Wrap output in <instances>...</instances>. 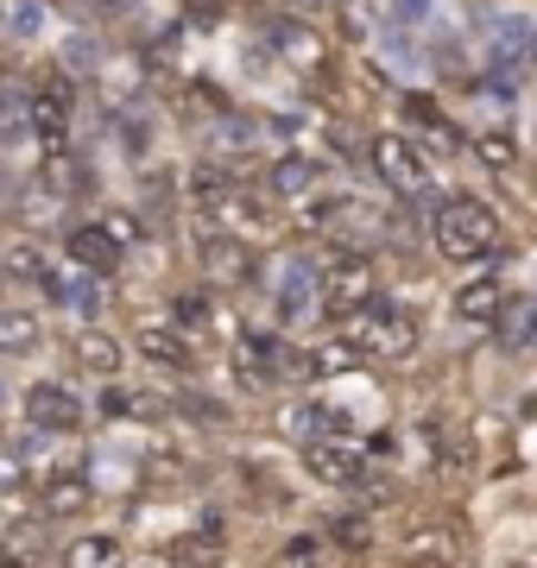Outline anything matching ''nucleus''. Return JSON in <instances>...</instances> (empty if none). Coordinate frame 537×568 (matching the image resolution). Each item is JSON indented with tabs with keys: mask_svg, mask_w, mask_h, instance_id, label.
I'll list each match as a JSON object with an SVG mask.
<instances>
[{
	"mask_svg": "<svg viewBox=\"0 0 537 568\" xmlns=\"http://www.w3.org/2000/svg\"><path fill=\"white\" fill-rule=\"evenodd\" d=\"M291 347L272 335V328H241L234 347H227V373H234V386L241 392H272L278 379L291 373Z\"/></svg>",
	"mask_w": 537,
	"mask_h": 568,
	"instance_id": "39448f33",
	"label": "nucleus"
},
{
	"mask_svg": "<svg viewBox=\"0 0 537 568\" xmlns=\"http://www.w3.org/2000/svg\"><path fill=\"white\" fill-rule=\"evenodd\" d=\"M178 568H222V556H227V518L222 511H203L196 525L178 537Z\"/></svg>",
	"mask_w": 537,
	"mask_h": 568,
	"instance_id": "4468645a",
	"label": "nucleus"
},
{
	"mask_svg": "<svg viewBox=\"0 0 537 568\" xmlns=\"http://www.w3.org/2000/svg\"><path fill=\"white\" fill-rule=\"evenodd\" d=\"M39 316H32V310H7L0 304V354H32V347H39Z\"/></svg>",
	"mask_w": 537,
	"mask_h": 568,
	"instance_id": "a878e982",
	"label": "nucleus"
},
{
	"mask_svg": "<svg viewBox=\"0 0 537 568\" xmlns=\"http://www.w3.org/2000/svg\"><path fill=\"white\" fill-rule=\"evenodd\" d=\"M475 159L494 164V171H518V145L506 140V133H480V140H475Z\"/></svg>",
	"mask_w": 537,
	"mask_h": 568,
	"instance_id": "7c9ffc66",
	"label": "nucleus"
},
{
	"mask_svg": "<svg viewBox=\"0 0 537 568\" xmlns=\"http://www.w3.org/2000/svg\"><path fill=\"white\" fill-rule=\"evenodd\" d=\"M7 32H13V39H39L44 32V7L39 0H7Z\"/></svg>",
	"mask_w": 537,
	"mask_h": 568,
	"instance_id": "c85d7f7f",
	"label": "nucleus"
},
{
	"mask_svg": "<svg viewBox=\"0 0 537 568\" xmlns=\"http://www.w3.org/2000/svg\"><path fill=\"white\" fill-rule=\"evenodd\" d=\"M335 26H342V39L348 44H361L373 32V7L367 0H342V7H335Z\"/></svg>",
	"mask_w": 537,
	"mask_h": 568,
	"instance_id": "2f4dec72",
	"label": "nucleus"
},
{
	"mask_svg": "<svg viewBox=\"0 0 537 568\" xmlns=\"http://www.w3.org/2000/svg\"><path fill=\"white\" fill-rule=\"evenodd\" d=\"M70 354H77V366H89V373H114V366H121V342H114V335H102V328H83V335H77V342H70Z\"/></svg>",
	"mask_w": 537,
	"mask_h": 568,
	"instance_id": "5701e85b",
	"label": "nucleus"
},
{
	"mask_svg": "<svg viewBox=\"0 0 537 568\" xmlns=\"http://www.w3.org/2000/svg\"><path fill=\"white\" fill-rule=\"evenodd\" d=\"M7 272H13L20 284H39V291H51V278H58L51 260H44V246H32V241H20L13 253H7Z\"/></svg>",
	"mask_w": 537,
	"mask_h": 568,
	"instance_id": "bb28decb",
	"label": "nucleus"
},
{
	"mask_svg": "<svg viewBox=\"0 0 537 568\" xmlns=\"http://www.w3.org/2000/svg\"><path fill=\"white\" fill-rule=\"evenodd\" d=\"M70 126H77V82L58 70L26 82V140L51 152V145H70Z\"/></svg>",
	"mask_w": 537,
	"mask_h": 568,
	"instance_id": "7ed1b4c3",
	"label": "nucleus"
},
{
	"mask_svg": "<svg viewBox=\"0 0 537 568\" xmlns=\"http://www.w3.org/2000/svg\"><path fill=\"white\" fill-rule=\"evenodd\" d=\"M297 7H316V0H297Z\"/></svg>",
	"mask_w": 537,
	"mask_h": 568,
	"instance_id": "72a5a7b5",
	"label": "nucleus"
},
{
	"mask_svg": "<svg viewBox=\"0 0 537 568\" xmlns=\"http://www.w3.org/2000/svg\"><path fill=\"white\" fill-rule=\"evenodd\" d=\"M525 58H531V13L525 7L487 13V63H499L506 77H525Z\"/></svg>",
	"mask_w": 537,
	"mask_h": 568,
	"instance_id": "9d476101",
	"label": "nucleus"
},
{
	"mask_svg": "<svg viewBox=\"0 0 537 568\" xmlns=\"http://www.w3.org/2000/svg\"><path fill=\"white\" fill-rule=\"evenodd\" d=\"M20 410H26V424H32V436H70V429H83V398L70 386H58V379L26 386Z\"/></svg>",
	"mask_w": 537,
	"mask_h": 568,
	"instance_id": "6e6552de",
	"label": "nucleus"
},
{
	"mask_svg": "<svg viewBox=\"0 0 537 568\" xmlns=\"http://www.w3.org/2000/svg\"><path fill=\"white\" fill-rule=\"evenodd\" d=\"M354 366H361V354H354L348 342H323L297 361V373H304V379H335V373H354Z\"/></svg>",
	"mask_w": 537,
	"mask_h": 568,
	"instance_id": "b1692460",
	"label": "nucleus"
},
{
	"mask_svg": "<svg viewBox=\"0 0 537 568\" xmlns=\"http://www.w3.org/2000/svg\"><path fill=\"white\" fill-rule=\"evenodd\" d=\"M0 568H39V537L26 525H13L0 537Z\"/></svg>",
	"mask_w": 537,
	"mask_h": 568,
	"instance_id": "cd10ccee",
	"label": "nucleus"
},
{
	"mask_svg": "<svg viewBox=\"0 0 537 568\" xmlns=\"http://www.w3.org/2000/svg\"><path fill=\"white\" fill-rule=\"evenodd\" d=\"M373 297H379L373 291V260L361 246H335V260L316 265V304H323V316L348 323L354 310H367Z\"/></svg>",
	"mask_w": 537,
	"mask_h": 568,
	"instance_id": "20e7f679",
	"label": "nucleus"
},
{
	"mask_svg": "<svg viewBox=\"0 0 537 568\" xmlns=\"http://www.w3.org/2000/svg\"><path fill=\"white\" fill-rule=\"evenodd\" d=\"M506 297H513V284L487 265V272H475L468 284H455V316H462V323H499Z\"/></svg>",
	"mask_w": 537,
	"mask_h": 568,
	"instance_id": "2eb2a0df",
	"label": "nucleus"
},
{
	"mask_svg": "<svg viewBox=\"0 0 537 568\" xmlns=\"http://www.w3.org/2000/svg\"><path fill=\"white\" fill-rule=\"evenodd\" d=\"M424 448H430V462H455L449 424H436V417H424Z\"/></svg>",
	"mask_w": 537,
	"mask_h": 568,
	"instance_id": "473e14b6",
	"label": "nucleus"
},
{
	"mask_svg": "<svg viewBox=\"0 0 537 568\" xmlns=\"http://www.w3.org/2000/svg\"><path fill=\"white\" fill-rule=\"evenodd\" d=\"M316 190H330V183H323V164H316L311 152H285V159H272L266 196H272L278 209H285V203H304V196H316Z\"/></svg>",
	"mask_w": 537,
	"mask_h": 568,
	"instance_id": "f8f14e48",
	"label": "nucleus"
},
{
	"mask_svg": "<svg viewBox=\"0 0 537 568\" xmlns=\"http://www.w3.org/2000/svg\"><path fill=\"white\" fill-rule=\"evenodd\" d=\"M209 323H215V297H209V291H178V297H171V328H178V335L196 342V335H209Z\"/></svg>",
	"mask_w": 537,
	"mask_h": 568,
	"instance_id": "412c9836",
	"label": "nucleus"
},
{
	"mask_svg": "<svg viewBox=\"0 0 537 568\" xmlns=\"http://www.w3.org/2000/svg\"><path fill=\"white\" fill-rule=\"evenodd\" d=\"M348 335H342V342L354 347V354H361V361H367V354H386V361H405V354H412L417 347V316L405 304H393V297H373L367 310H354L348 323Z\"/></svg>",
	"mask_w": 537,
	"mask_h": 568,
	"instance_id": "f03ea898",
	"label": "nucleus"
},
{
	"mask_svg": "<svg viewBox=\"0 0 537 568\" xmlns=\"http://www.w3.org/2000/svg\"><path fill=\"white\" fill-rule=\"evenodd\" d=\"M436 7H443V0H386V20H393L398 32H417V26H430Z\"/></svg>",
	"mask_w": 537,
	"mask_h": 568,
	"instance_id": "c756f323",
	"label": "nucleus"
},
{
	"mask_svg": "<svg viewBox=\"0 0 537 568\" xmlns=\"http://www.w3.org/2000/svg\"><path fill=\"white\" fill-rule=\"evenodd\" d=\"M266 44L304 82H330V39H323V32H311L297 13H272V20H266Z\"/></svg>",
	"mask_w": 537,
	"mask_h": 568,
	"instance_id": "0eeeda50",
	"label": "nucleus"
},
{
	"mask_svg": "<svg viewBox=\"0 0 537 568\" xmlns=\"http://www.w3.org/2000/svg\"><path fill=\"white\" fill-rule=\"evenodd\" d=\"M234 190H241V178H234L227 164H196V178H190V203L203 209V215H222Z\"/></svg>",
	"mask_w": 537,
	"mask_h": 568,
	"instance_id": "aec40b11",
	"label": "nucleus"
},
{
	"mask_svg": "<svg viewBox=\"0 0 537 568\" xmlns=\"http://www.w3.org/2000/svg\"><path fill=\"white\" fill-rule=\"evenodd\" d=\"M121 537L114 530H83V537H70L63 549V568H121Z\"/></svg>",
	"mask_w": 537,
	"mask_h": 568,
	"instance_id": "6ab92c4d",
	"label": "nucleus"
},
{
	"mask_svg": "<svg viewBox=\"0 0 537 568\" xmlns=\"http://www.w3.org/2000/svg\"><path fill=\"white\" fill-rule=\"evenodd\" d=\"M133 354H140V361H152L159 373H190V366H196V342H190V335H178L171 323L133 328Z\"/></svg>",
	"mask_w": 537,
	"mask_h": 568,
	"instance_id": "ddd939ff",
	"label": "nucleus"
},
{
	"mask_svg": "<svg viewBox=\"0 0 537 568\" xmlns=\"http://www.w3.org/2000/svg\"><path fill=\"white\" fill-rule=\"evenodd\" d=\"M26 140V77H0V145Z\"/></svg>",
	"mask_w": 537,
	"mask_h": 568,
	"instance_id": "393cba45",
	"label": "nucleus"
},
{
	"mask_svg": "<svg viewBox=\"0 0 537 568\" xmlns=\"http://www.w3.org/2000/svg\"><path fill=\"white\" fill-rule=\"evenodd\" d=\"M39 183L51 190V196H70V190L83 183V164H77V152H70V145H51V152H39Z\"/></svg>",
	"mask_w": 537,
	"mask_h": 568,
	"instance_id": "4be33fe9",
	"label": "nucleus"
},
{
	"mask_svg": "<svg viewBox=\"0 0 537 568\" xmlns=\"http://www.w3.org/2000/svg\"><path fill=\"white\" fill-rule=\"evenodd\" d=\"M272 304H278L285 323H297V316L316 304V260H285L278 265V272H272Z\"/></svg>",
	"mask_w": 537,
	"mask_h": 568,
	"instance_id": "dca6fc26",
	"label": "nucleus"
},
{
	"mask_svg": "<svg viewBox=\"0 0 537 568\" xmlns=\"http://www.w3.org/2000/svg\"><path fill=\"white\" fill-rule=\"evenodd\" d=\"M367 164H373V178L386 183L393 196H405V203L430 196V159L412 145V133H373Z\"/></svg>",
	"mask_w": 537,
	"mask_h": 568,
	"instance_id": "423d86ee",
	"label": "nucleus"
},
{
	"mask_svg": "<svg viewBox=\"0 0 537 568\" xmlns=\"http://www.w3.org/2000/svg\"><path fill=\"white\" fill-rule=\"evenodd\" d=\"M89 474H51L39 487V518L44 525H70V518H83V506H89Z\"/></svg>",
	"mask_w": 537,
	"mask_h": 568,
	"instance_id": "f3484780",
	"label": "nucleus"
},
{
	"mask_svg": "<svg viewBox=\"0 0 537 568\" xmlns=\"http://www.w3.org/2000/svg\"><path fill=\"white\" fill-rule=\"evenodd\" d=\"M513 568H531V562H513Z\"/></svg>",
	"mask_w": 537,
	"mask_h": 568,
	"instance_id": "f704fd0d",
	"label": "nucleus"
},
{
	"mask_svg": "<svg viewBox=\"0 0 537 568\" xmlns=\"http://www.w3.org/2000/svg\"><path fill=\"white\" fill-rule=\"evenodd\" d=\"M63 253L77 260V272H89V278H108V272H121V246L108 241L102 227H70V241H63Z\"/></svg>",
	"mask_w": 537,
	"mask_h": 568,
	"instance_id": "a211bd4d",
	"label": "nucleus"
},
{
	"mask_svg": "<svg viewBox=\"0 0 537 568\" xmlns=\"http://www.w3.org/2000/svg\"><path fill=\"white\" fill-rule=\"evenodd\" d=\"M430 241L443 260L455 265H480V260H499V246H506V222H499V209H487L480 196H443L430 215Z\"/></svg>",
	"mask_w": 537,
	"mask_h": 568,
	"instance_id": "f257e3e1",
	"label": "nucleus"
},
{
	"mask_svg": "<svg viewBox=\"0 0 537 568\" xmlns=\"http://www.w3.org/2000/svg\"><path fill=\"white\" fill-rule=\"evenodd\" d=\"M304 467L316 487H361L367 480V455L354 443H304Z\"/></svg>",
	"mask_w": 537,
	"mask_h": 568,
	"instance_id": "9b49d317",
	"label": "nucleus"
},
{
	"mask_svg": "<svg viewBox=\"0 0 537 568\" xmlns=\"http://www.w3.org/2000/svg\"><path fill=\"white\" fill-rule=\"evenodd\" d=\"M215 222H222V234H234V241H272V234H285V209L272 203L266 190H247V183H241Z\"/></svg>",
	"mask_w": 537,
	"mask_h": 568,
	"instance_id": "1a4fd4ad",
	"label": "nucleus"
}]
</instances>
